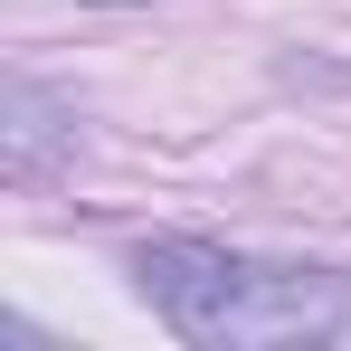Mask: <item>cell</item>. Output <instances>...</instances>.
Segmentation results:
<instances>
[{"label": "cell", "instance_id": "obj_1", "mask_svg": "<svg viewBox=\"0 0 351 351\" xmlns=\"http://www.w3.org/2000/svg\"><path fill=\"white\" fill-rule=\"evenodd\" d=\"M133 285L190 351H351L342 266H276L219 237H143Z\"/></svg>", "mask_w": 351, "mask_h": 351}]
</instances>
